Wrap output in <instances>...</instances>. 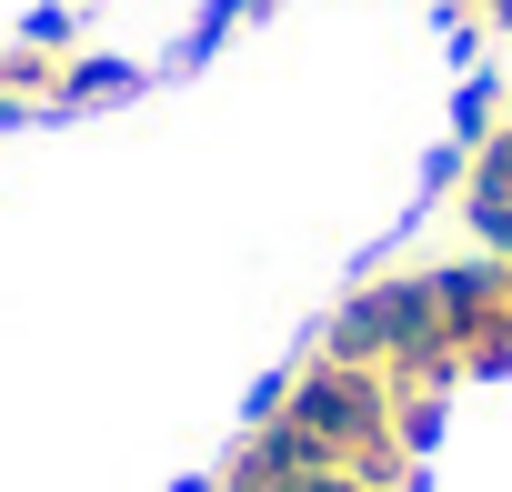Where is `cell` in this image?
Segmentation results:
<instances>
[{"mask_svg":"<svg viewBox=\"0 0 512 492\" xmlns=\"http://www.w3.org/2000/svg\"><path fill=\"white\" fill-rule=\"evenodd\" d=\"M472 201H512V111H492L472 141Z\"/></svg>","mask_w":512,"mask_h":492,"instance_id":"cell-1","label":"cell"},{"mask_svg":"<svg viewBox=\"0 0 512 492\" xmlns=\"http://www.w3.org/2000/svg\"><path fill=\"white\" fill-rule=\"evenodd\" d=\"M472 11H482V21H492V31H512V0H472Z\"/></svg>","mask_w":512,"mask_h":492,"instance_id":"cell-2","label":"cell"}]
</instances>
